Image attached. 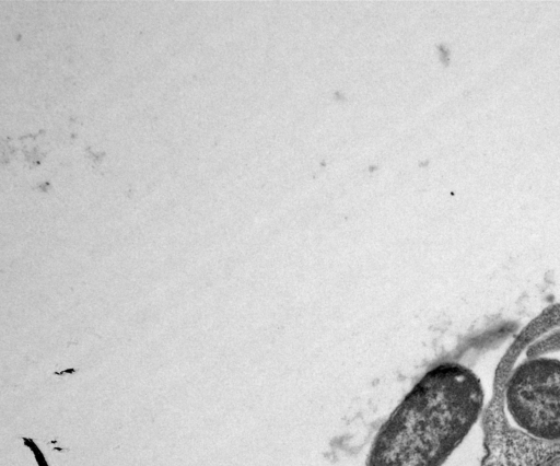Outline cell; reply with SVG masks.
Masks as SVG:
<instances>
[{
  "instance_id": "1",
  "label": "cell",
  "mask_w": 560,
  "mask_h": 466,
  "mask_svg": "<svg viewBox=\"0 0 560 466\" xmlns=\"http://www.w3.org/2000/svg\"><path fill=\"white\" fill-rule=\"evenodd\" d=\"M480 380L444 362L429 370L375 434L364 466H442L477 421Z\"/></svg>"
},
{
  "instance_id": "2",
  "label": "cell",
  "mask_w": 560,
  "mask_h": 466,
  "mask_svg": "<svg viewBox=\"0 0 560 466\" xmlns=\"http://www.w3.org/2000/svg\"><path fill=\"white\" fill-rule=\"evenodd\" d=\"M504 404L524 432L560 440V358L536 357L515 368L506 382Z\"/></svg>"
},
{
  "instance_id": "3",
  "label": "cell",
  "mask_w": 560,
  "mask_h": 466,
  "mask_svg": "<svg viewBox=\"0 0 560 466\" xmlns=\"http://www.w3.org/2000/svg\"><path fill=\"white\" fill-rule=\"evenodd\" d=\"M24 443L27 446H30L32 448V451L35 453V455L37 456L36 461L39 464V466H48L47 463L45 462L42 453L39 452V450L37 448V446L34 444V442L31 439H24Z\"/></svg>"
}]
</instances>
